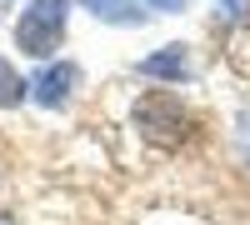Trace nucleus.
Instances as JSON below:
<instances>
[{"label":"nucleus","instance_id":"f257e3e1","mask_svg":"<svg viewBox=\"0 0 250 225\" xmlns=\"http://www.w3.org/2000/svg\"><path fill=\"white\" fill-rule=\"evenodd\" d=\"M135 130L150 140V145L175 150L180 140L195 130V120H190V110L180 105V95H170V90H150V95L135 100Z\"/></svg>","mask_w":250,"mask_h":225},{"label":"nucleus","instance_id":"f03ea898","mask_svg":"<svg viewBox=\"0 0 250 225\" xmlns=\"http://www.w3.org/2000/svg\"><path fill=\"white\" fill-rule=\"evenodd\" d=\"M60 40H65V0H30L20 10L15 45L35 60H45L50 50H60Z\"/></svg>","mask_w":250,"mask_h":225},{"label":"nucleus","instance_id":"7ed1b4c3","mask_svg":"<svg viewBox=\"0 0 250 225\" xmlns=\"http://www.w3.org/2000/svg\"><path fill=\"white\" fill-rule=\"evenodd\" d=\"M75 85H80V65H75V60H55V65H45V70L30 80V95H35L45 110H60V105L70 100Z\"/></svg>","mask_w":250,"mask_h":225},{"label":"nucleus","instance_id":"20e7f679","mask_svg":"<svg viewBox=\"0 0 250 225\" xmlns=\"http://www.w3.org/2000/svg\"><path fill=\"white\" fill-rule=\"evenodd\" d=\"M140 70H145V75H165V80H175V85H180V80L190 75V65H185V45H165V50H155V55H145Z\"/></svg>","mask_w":250,"mask_h":225},{"label":"nucleus","instance_id":"39448f33","mask_svg":"<svg viewBox=\"0 0 250 225\" xmlns=\"http://www.w3.org/2000/svg\"><path fill=\"white\" fill-rule=\"evenodd\" d=\"M85 5L100 20H115V25H140V20H145V10L135 5V0H85Z\"/></svg>","mask_w":250,"mask_h":225},{"label":"nucleus","instance_id":"423d86ee","mask_svg":"<svg viewBox=\"0 0 250 225\" xmlns=\"http://www.w3.org/2000/svg\"><path fill=\"white\" fill-rule=\"evenodd\" d=\"M25 80L15 75V65H5V60H0V110H10V105H20V100H25Z\"/></svg>","mask_w":250,"mask_h":225},{"label":"nucleus","instance_id":"0eeeda50","mask_svg":"<svg viewBox=\"0 0 250 225\" xmlns=\"http://www.w3.org/2000/svg\"><path fill=\"white\" fill-rule=\"evenodd\" d=\"M250 0H220V20H240Z\"/></svg>","mask_w":250,"mask_h":225},{"label":"nucleus","instance_id":"6e6552de","mask_svg":"<svg viewBox=\"0 0 250 225\" xmlns=\"http://www.w3.org/2000/svg\"><path fill=\"white\" fill-rule=\"evenodd\" d=\"M240 150H245V155H250V110H245V115H240Z\"/></svg>","mask_w":250,"mask_h":225},{"label":"nucleus","instance_id":"1a4fd4ad","mask_svg":"<svg viewBox=\"0 0 250 225\" xmlns=\"http://www.w3.org/2000/svg\"><path fill=\"white\" fill-rule=\"evenodd\" d=\"M150 5H155V10H180L185 0H150Z\"/></svg>","mask_w":250,"mask_h":225},{"label":"nucleus","instance_id":"9d476101","mask_svg":"<svg viewBox=\"0 0 250 225\" xmlns=\"http://www.w3.org/2000/svg\"><path fill=\"white\" fill-rule=\"evenodd\" d=\"M0 225H15V220H10V215H0Z\"/></svg>","mask_w":250,"mask_h":225}]
</instances>
